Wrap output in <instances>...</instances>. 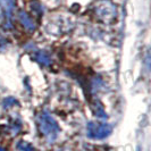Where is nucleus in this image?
I'll return each mask as SVG.
<instances>
[{
    "label": "nucleus",
    "mask_w": 151,
    "mask_h": 151,
    "mask_svg": "<svg viewBox=\"0 0 151 151\" xmlns=\"http://www.w3.org/2000/svg\"><path fill=\"white\" fill-rule=\"evenodd\" d=\"M37 122H38V126L41 134L45 136L49 142L55 141L59 133V126H58L57 122L45 111L39 115Z\"/></svg>",
    "instance_id": "nucleus-1"
},
{
    "label": "nucleus",
    "mask_w": 151,
    "mask_h": 151,
    "mask_svg": "<svg viewBox=\"0 0 151 151\" xmlns=\"http://www.w3.org/2000/svg\"><path fill=\"white\" fill-rule=\"evenodd\" d=\"M88 136L91 139L101 140L105 139L111 133V126L105 124V123H97V122H90L88 124Z\"/></svg>",
    "instance_id": "nucleus-2"
},
{
    "label": "nucleus",
    "mask_w": 151,
    "mask_h": 151,
    "mask_svg": "<svg viewBox=\"0 0 151 151\" xmlns=\"http://www.w3.org/2000/svg\"><path fill=\"white\" fill-rule=\"evenodd\" d=\"M96 13H97V15L100 18L105 19L107 22L108 21H113L114 18L116 17V7L109 1H102L97 6Z\"/></svg>",
    "instance_id": "nucleus-3"
},
{
    "label": "nucleus",
    "mask_w": 151,
    "mask_h": 151,
    "mask_svg": "<svg viewBox=\"0 0 151 151\" xmlns=\"http://www.w3.org/2000/svg\"><path fill=\"white\" fill-rule=\"evenodd\" d=\"M0 6L4 10V16H5L4 29L9 30L12 29V16L15 10L16 0H0Z\"/></svg>",
    "instance_id": "nucleus-4"
},
{
    "label": "nucleus",
    "mask_w": 151,
    "mask_h": 151,
    "mask_svg": "<svg viewBox=\"0 0 151 151\" xmlns=\"http://www.w3.org/2000/svg\"><path fill=\"white\" fill-rule=\"evenodd\" d=\"M17 17H18V21L24 26L25 30L30 31V32L35 30V23L33 21V18L25 10H19L17 14Z\"/></svg>",
    "instance_id": "nucleus-5"
},
{
    "label": "nucleus",
    "mask_w": 151,
    "mask_h": 151,
    "mask_svg": "<svg viewBox=\"0 0 151 151\" xmlns=\"http://www.w3.org/2000/svg\"><path fill=\"white\" fill-rule=\"evenodd\" d=\"M33 59L38 61L39 64H41L42 66H50L52 63L49 53H47L45 51H41V50H37L33 52Z\"/></svg>",
    "instance_id": "nucleus-6"
},
{
    "label": "nucleus",
    "mask_w": 151,
    "mask_h": 151,
    "mask_svg": "<svg viewBox=\"0 0 151 151\" xmlns=\"http://www.w3.org/2000/svg\"><path fill=\"white\" fill-rule=\"evenodd\" d=\"M91 108H92V110H93V113L94 115L99 117V118H102V119H106L107 118V114L105 111V109H104V106H102V104L98 101V100H94V102L91 105Z\"/></svg>",
    "instance_id": "nucleus-7"
},
{
    "label": "nucleus",
    "mask_w": 151,
    "mask_h": 151,
    "mask_svg": "<svg viewBox=\"0 0 151 151\" xmlns=\"http://www.w3.org/2000/svg\"><path fill=\"white\" fill-rule=\"evenodd\" d=\"M18 148L22 151H37L32 145H30V144L26 143V142H21V143L18 144Z\"/></svg>",
    "instance_id": "nucleus-8"
},
{
    "label": "nucleus",
    "mask_w": 151,
    "mask_h": 151,
    "mask_svg": "<svg viewBox=\"0 0 151 151\" xmlns=\"http://www.w3.org/2000/svg\"><path fill=\"white\" fill-rule=\"evenodd\" d=\"M17 105V100L14 98H7L5 101H4V106L6 107V108H9V107L12 106H15Z\"/></svg>",
    "instance_id": "nucleus-9"
},
{
    "label": "nucleus",
    "mask_w": 151,
    "mask_h": 151,
    "mask_svg": "<svg viewBox=\"0 0 151 151\" xmlns=\"http://www.w3.org/2000/svg\"><path fill=\"white\" fill-rule=\"evenodd\" d=\"M8 45V40L0 35V51H4Z\"/></svg>",
    "instance_id": "nucleus-10"
},
{
    "label": "nucleus",
    "mask_w": 151,
    "mask_h": 151,
    "mask_svg": "<svg viewBox=\"0 0 151 151\" xmlns=\"http://www.w3.org/2000/svg\"><path fill=\"white\" fill-rule=\"evenodd\" d=\"M0 151H6V149H4L2 147H0Z\"/></svg>",
    "instance_id": "nucleus-11"
}]
</instances>
